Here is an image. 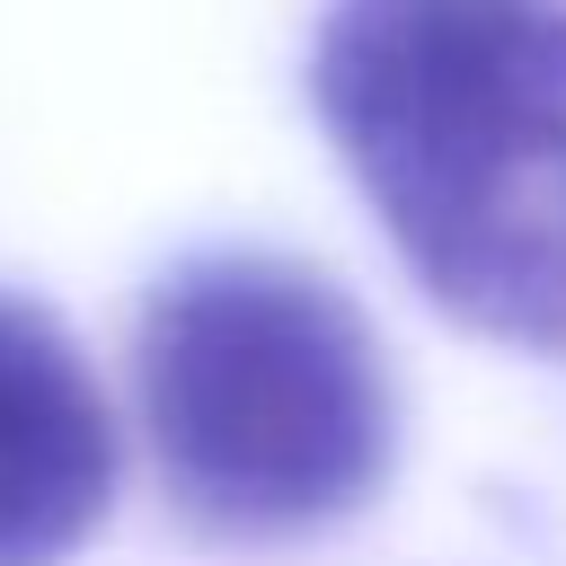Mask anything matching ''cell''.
Returning a JSON list of instances; mask_svg holds the SVG:
<instances>
[{
  "instance_id": "6da1fadb",
  "label": "cell",
  "mask_w": 566,
  "mask_h": 566,
  "mask_svg": "<svg viewBox=\"0 0 566 566\" xmlns=\"http://www.w3.org/2000/svg\"><path fill=\"white\" fill-rule=\"evenodd\" d=\"M310 106L460 327L566 354V0H336Z\"/></svg>"
},
{
  "instance_id": "3957f363",
  "label": "cell",
  "mask_w": 566,
  "mask_h": 566,
  "mask_svg": "<svg viewBox=\"0 0 566 566\" xmlns=\"http://www.w3.org/2000/svg\"><path fill=\"white\" fill-rule=\"evenodd\" d=\"M115 504V416L53 327L0 292V566H62Z\"/></svg>"
},
{
  "instance_id": "7a4b0ae2",
  "label": "cell",
  "mask_w": 566,
  "mask_h": 566,
  "mask_svg": "<svg viewBox=\"0 0 566 566\" xmlns=\"http://www.w3.org/2000/svg\"><path fill=\"white\" fill-rule=\"evenodd\" d=\"M133 389L168 504L212 539H301L371 504L398 442L371 318L310 265L221 248L159 274Z\"/></svg>"
}]
</instances>
